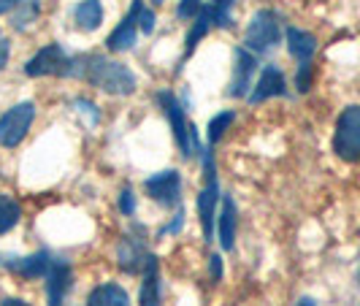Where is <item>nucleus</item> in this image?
<instances>
[{"label":"nucleus","mask_w":360,"mask_h":306,"mask_svg":"<svg viewBox=\"0 0 360 306\" xmlns=\"http://www.w3.org/2000/svg\"><path fill=\"white\" fill-rule=\"evenodd\" d=\"M82 76L92 87L108 92V95H133L136 92V76L127 71V65L106 57H87L82 60Z\"/></svg>","instance_id":"f257e3e1"},{"label":"nucleus","mask_w":360,"mask_h":306,"mask_svg":"<svg viewBox=\"0 0 360 306\" xmlns=\"http://www.w3.org/2000/svg\"><path fill=\"white\" fill-rule=\"evenodd\" d=\"M27 76H82V60H73L60 44L44 46L36 57L27 60L25 65Z\"/></svg>","instance_id":"f03ea898"},{"label":"nucleus","mask_w":360,"mask_h":306,"mask_svg":"<svg viewBox=\"0 0 360 306\" xmlns=\"http://www.w3.org/2000/svg\"><path fill=\"white\" fill-rule=\"evenodd\" d=\"M203 155V174H206V184L198 196V215H200V231L206 241H214V217L217 206H219V181H217V165L214 155L200 149Z\"/></svg>","instance_id":"7ed1b4c3"},{"label":"nucleus","mask_w":360,"mask_h":306,"mask_svg":"<svg viewBox=\"0 0 360 306\" xmlns=\"http://www.w3.org/2000/svg\"><path fill=\"white\" fill-rule=\"evenodd\" d=\"M158 101H160L162 111H165V117H168V125H171V130H174V139H176V144H179L181 155H184V158L198 155L200 152L198 133H195V125H190V122H187L184 108L179 106V101H176L168 90L160 92V95H158Z\"/></svg>","instance_id":"20e7f679"},{"label":"nucleus","mask_w":360,"mask_h":306,"mask_svg":"<svg viewBox=\"0 0 360 306\" xmlns=\"http://www.w3.org/2000/svg\"><path fill=\"white\" fill-rule=\"evenodd\" d=\"M333 152L347 162L360 160V106H347L336 120Z\"/></svg>","instance_id":"39448f33"},{"label":"nucleus","mask_w":360,"mask_h":306,"mask_svg":"<svg viewBox=\"0 0 360 306\" xmlns=\"http://www.w3.org/2000/svg\"><path fill=\"white\" fill-rule=\"evenodd\" d=\"M279 36H282L279 17H276L274 11H269V8H263V11H257V14L250 19V27H247V33H244V44H247L250 52L266 54L279 44Z\"/></svg>","instance_id":"423d86ee"},{"label":"nucleus","mask_w":360,"mask_h":306,"mask_svg":"<svg viewBox=\"0 0 360 306\" xmlns=\"http://www.w3.org/2000/svg\"><path fill=\"white\" fill-rule=\"evenodd\" d=\"M33 120H36V106L30 101L11 106L0 117V144L8 146V149L19 146L25 141V136H27V130L33 125Z\"/></svg>","instance_id":"0eeeda50"},{"label":"nucleus","mask_w":360,"mask_h":306,"mask_svg":"<svg viewBox=\"0 0 360 306\" xmlns=\"http://www.w3.org/2000/svg\"><path fill=\"white\" fill-rule=\"evenodd\" d=\"M144 190L149 198L162 203V206H174V203H179V196H181L179 171L168 168V171H160V174L149 177V179L144 181Z\"/></svg>","instance_id":"6e6552de"},{"label":"nucleus","mask_w":360,"mask_h":306,"mask_svg":"<svg viewBox=\"0 0 360 306\" xmlns=\"http://www.w3.org/2000/svg\"><path fill=\"white\" fill-rule=\"evenodd\" d=\"M257 71V57L247 46H238L233 52V79H231V95L244 98L252 87V76Z\"/></svg>","instance_id":"1a4fd4ad"},{"label":"nucleus","mask_w":360,"mask_h":306,"mask_svg":"<svg viewBox=\"0 0 360 306\" xmlns=\"http://www.w3.org/2000/svg\"><path fill=\"white\" fill-rule=\"evenodd\" d=\"M141 8H144V0H133V8L120 25L117 30L108 36L106 41V49L111 52H127L136 46V30H139V17H141Z\"/></svg>","instance_id":"9d476101"},{"label":"nucleus","mask_w":360,"mask_h":306,"mask_svg":"<svg viewBox=\"0 0 360 306\" xmlns=\"http://www.w3.org/2000/svg\"><path fill=\"white\" fill-rule=\"evenodd\" d=\"M52 257L49 253H33L27 255V257H6L3 260V266L6 269H11L14 274L19 276H25V279H41V276H46L49 269H52Z\"/></svg>","instance_id":"9b49d317"},{"label":"nucleus","mask_w":360,"mask_h":306,"mask_svg":"<svg viewBox=\"0 0 360 306\" xmlns=\"http://www.w3.org/2000/svg\"><path fill=\"white\" fill-rule=\"evenodd\" d=\"M279 95H288V84H285V76L276 65H266L257 84L252 87V95H250V103H260L266 98H279Z\"/></svg>","instance_id":"f8f14e48"},{"label":"nucleus","mask_w":360,"mask_h":306,"mask_svg":"<svg viewBox=\"0 0 360 306\" xmlns=\"http://www.w3.org/2000/svg\"><path fill=\"white\" fill-rule=\"evenodd\" d=\"M71 288V269L63 260H54L49 274H46V293H49V306H63V298Z\"/></svg>","instance_id":"ddd939ff"},{"label":"nucleus","mask_w":360,"mask_h":306,"mask_svg":"<svg viewBox=\"0 0 360 306\" xmlns=\"http://www.w3.org/2000/svg\"><path fill=\"white\" fill-rule=\"evenodd\" d=\"M117 257H120V266H122V269L130 271V274H136V271H141L146 266L149 253H146L144 244H141L139 238L125 236L122 244H120V250H117Z\"/></svg>","instance_id":"4468645a"},{"label":"nucleus","mask_w":360,"mask_h":306,"mask_svg":"<svg viewBox=\"0 0 360 306\" xmlns=\"http://www.w3.org/2000/svg\"><path fill=\"white\" fill-rule=\"evenodd\" d=\"M87 306H130V295L117 282H103L90 293Z\"/></svg>","instance_id":"2eb2a0df"},{"label":"nucleus","mask_w":360,"mask_h":306,"mask_svg":"<svg viewBox=\"0 0 360 306\" xmlns=\"http://www.w3.org/2000/svg\"><path fill=\"white\" fill-rule=\"evenodd\" d=\"M73 22L79 30H98L101 22H103V3L101 0H82L76 8H73Z\"/></svg>","instance_id":"dca6fc26"},{"label":"nucleus","mask_w":360,"mask_h":306,"mask_svg":"<svg viewBox=\"0 0 360 306\" xmlns=\"http://www.w3.org/2000/svg\"><path fill=\"white\" fill-rule=\"evenodd\" d=\"M141 306H160V269H158V257L155 255H149V260L144 266Z\"/></svg>","instance_id":"f3484780"},{"label":"nucleus","mask_w":360,"mask_h":306,"mask_svg":"<svg viewBox=\"0 0 360 306\" xmlns=\"http://www.w3.org/2000/svg\"><path fill=\"white\" fill-rule=\"evenodd\" d=\"M288 49L298 63H311V54H314V49H317V38L311 36V33H307V30L290 27L288 30Z\"/></svg>","instance_id":"a211bd4d"},{"label":"nucleus","mask_w":360,"mask_h":306,"mask_svg":"<svg viewBox=\"0 0 360 306\" xmlns=\"http://www.w3.org/2000/svg\"><path fill=\"white\" fill-rule=\"evenodd\" d=\"M236 238V200L231 196L222 198V209H219V244L222 250H233Z\"/></svg>","instance_id":"6ab92c4d"},{"label":"nucleus","mask_w":360,"mask_h":306,"mask_svg":"<svg viewBox=\"0 0 360 306\" xmlns=\"http://www.w3.org/2000/svg\"><path fill=\"white\" fill-rule=\"evenodd\" d=\"M212 25H214V14H212V6H209V8H200V14L195 17V25H193V30L187 33V44H184V57L195 52V46L200 44V38L209 33V27H212Z\"/></svg>","instance_id":"aec40b11"},{"label":"nucleus","mask_w":360,"mask_h":306,"mask_svg":"<svg viewBox=\"0 0 360 306\" xmlns=\"http://www.w3.org/2000/svg\"><path fill=\"white\" fill-rule=\"evenodd\" d=\"M22 219V206L11 196H3L0 193V236L14 231Z\"/></svg>","instance_id":"412c9836"},{"label":"nucleus","mask_w":360,"mask_h":306,"mask_svg":"<svg viewBox=\"0 0 360 306\" xmlns=\"http://www.w3.org/2000/svg\"><path fill=\"white\" fill-rule=\"evenodd\" d=\"M236 114L233 111H219L217 117H212V122H209V141L214 144V141H219L222 136H225V130L233 125Z\"/></svg>","instance_id":"4be33fe9"},{"label":"nucleus","mask_w":360,"mask_h":306,"mask_svg":"<svg viewBox=\"0 0 360 306\" xmlns=\"http://www.w3.org/2000/svg\"><path fill=\"white\" fill-rule=\"evenodd\" d=\"M36 17H38V0H22L19 3V11L14 14V27L25 30Z\"/></svg>","instance_id":"5701e85b"},{"label":"nucleus","mask_w":360,"mask_h":306,"mask_svg":"<svg viewBox=\"0 0 360 306\" xmlns=\"http://www.w3.org/2000/svg\"><path fill=\"white\" fill-rule=\"evenodd\" d=\"M236 0H212V14H214L217 27H231L233 19H231V8H233Z\"/></svg>","instance_id":"b1692460"},{"label":"nucleus","mask_w":360,"mask_h":306,"mask_svg":"<svg viewBox=\"0 0 360 306\" xmlns=\"http://www.w3.org/2000/svg\"><path fill=\"white\" fill-rule=\"evenodd\" d=\"M200 8H203V3H200V0H181L179 17L181 19H195L200 14Z\"/></svg>","instance_id":"393cba45"},{"label":"nucleus","mask_w":360,"mask_h":306,"mask_svg":"<svg viewBox=\"0 0 360 306\" xmlns=\"http://www.w3.org/2000/svg\"><path fill=\"white\" fill-rule=\"evenodd\" d=\"M295 84H298V90L301 92H307L309 87H311V63H301V65H298Z\"/></svg>","instance_id":"a878e982"},{"label":"nucleus","mask_w":360,"mask_h":306,"mask_svg":"<svg viewBox=\"0 0 360 306\" xmlns=\"http://www.w3.org/2000/svg\"><path fill=\"white\" fill-rule=\"evenodd\" d=\"M120 212L125 217H130L136 212V198H133V190H130V187H125V190L120 193Z\"/></svg>","instance_id":"bb28decb"},{"label":"nucleus","mask_w":360,"mask_h":306,"mask_svg":"<svg viewBox=\"0 0 360 306\" xmlns=\"http://www.w3.org/2000/svg\"><path fill=\"white\" fill-rule=\"evenodd\" d=\"M139 27L144 30L146 36L155 33V11L152 8H141V17H139Z\"/></svg>","instance_id":"cd10ccee"},{"label":"nucleus","mask_w":360,"mask_h":306,"mask_svg":"<svg viewBox=\"0 0 360 306\" xmlns=\"http://www.w3.org/2000/svg\"><path fill=\"white\" fill-rule=\"evenodd\" d=\"M209 260H212V263H209V271H212L214 282H219V279H222V257H219V255H212Z\"/></svg>","instance_id":"c85d7f7f"},{"label":"nucleus","mask_w":360,"mask_h":306,"mask_svg":"<svg viewBox=\"0 0 360 306\" xmlns=\"http://www.w3.org/2000/svg\"><path fill=\"white\" fill-rule=\"evenodd\" d=\"M8 52H11L8 41H6V38H0V71H3V68H6V63H8Z\"/></svg>","instance_id":"c756f323"},{"label":"nucleus","mask_w":360,"mask_h":306,"mask_svg":"<svg viewBox=\"0 0 360 306\" xmlns=\"http://www.w3.org/2000/svg\"><path fill=\"white\" fill-rule=\"evenodd\" d=\"M181 222H184V212H179V215H176V222H174V225H168L162 234H176V231L181 228Z\"/></svg>","instance_id":"7c9ffc66"},{"label":"nucleus","mask_w":360,"mask_h":306,"mask_svg":"<svg viewBox=\"0 0 360 306\" xmlns=\"http://www.w3.org/2000/svg\"><path fill=\"white\" fill-rule=\"evenodd\" d=\"M22 0H0V14H6V11H11L14 6H19Z\"/></svg>","instance_id":"2f4dec72"},{"label":"nucleus","mask_w":360,"mask_h":306,"mask_svg":"<svg viewBox=\"0 0 360 306\" xmlns=\"http://www.w3.org/2000/svg\"><path fill=\"white\" fill-rule=\"evenodd\" d=\"M0 306H30L27 301H22V298H6Z\"/></svg>","instance_id":"473e14b6"},{"label":"nucleus","mask_w":360,"mask_h":306,"mask_svg":"<svg viewBox=\"0 0 360 306\" xmlns=\"http://www.w3.org/2000/svg\"><path fill=\"white\" fill-rule=\"evenodd\" d=\"M298 306H317V304H314L311 298H301V301H298Z\"/></svg>","instance_id":"72a5a7b5"},{"label":"nucleus","mask_w":360,"mask_h":306,"mask_svg":"<svg viewBox=\"0 0 360 306\" xmlns=\"http://www.w3.org/2000/svg\"><path fill=\"white\" fill-rule=\"evenodd\" d=\"M152 3H162V0H152Z\"/></svg>","instance_id":"f704fd0d"}]
</instances>
